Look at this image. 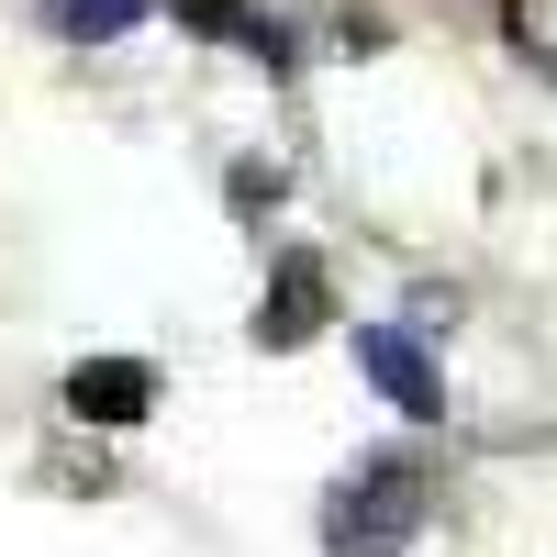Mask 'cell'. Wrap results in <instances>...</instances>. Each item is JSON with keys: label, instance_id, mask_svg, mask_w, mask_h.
Wrapping results in <instances>:
<instances>
[{"label": "cell", "instance_id": "obj_1", "mask_svg": "<svg viewBox=\"0 0 557 557\" xmlns=\"http://www.w3.org/2000/svg\"><path fill=\"white\" fill-rule=\"evenodd\" d=\"M412 535H424V469H401V457H368L323 502V546L335 557H401Z\"/></svg>", "mask_w": 557, "mask_h": 557}, {"label": "cell", "instance_id": "obj_2", "mask_svg": "<svg viewBox=\"0 0 557 557\" xmlns=\"http://www.w3.org/2000/svg\"><path fill=\"white\" fill-rule=\"evenodd\" d=\"M323 312H335V268L323 257H278V278H268V301H257V346H312L323 335Z\"/></svg>", "mask_w": 557, "mask_h": 557}, {"label": "cell", "instance_id": "obj_3", "mask_svg": "<svg viewBox=\"0 0 557 557\" xmlns=\"http://www.w3.org/2000/svg\"><path fill=\"white\" fill-rule=\"evenodd\" d=\"M357 368L412 412V424H435V412H446V380H435V357L412 346V323H368V335H357Z\"/></svg>", "mask_w": 557, "mask_h": 557}, {"label": "cell", "instance_id": "obj_4", "mask_svg": "<svg viewBox=\"0 0 557 557\" xmlns=\"http://www.w3.org/2000/svg\"><path fill=\"white\" fill-rule=\"evenodd\" d=\"M146 401H157V368L146 357H78L67 368V412H78V424H134Z\"/></svg>", "mask_w": 557, "mask_h": 557}, {"label": "cell", "instance_id": "obj_5", "mask_svg": "<svg viewBox=\"0 0 557 557\" xmlns=\"http://www.w3.org/2000/svg\"><path fill=\"white\" fill-rule=\"evenodd\" d=\"M178 23H190V34H235L246 57H268V67L290 57V34H278L268 12H246V0H178Z\"/></svg>", "mask_w": 557, "mask_h": 557}, {"label": "cell", "instance_id": "obj_6", "mask_svg": "<svg viewBox=\"0 0 557 557\" xmlns=\"http://www.w3.org/2000/svg\"><path fill=\"white\" fill-rule=\"evenodd\" d=\"M157 0H45V23L57 34H78V45H112V34H134Z\"/></svg>", "mask_w": 557, "mask_h": 557}]
</instances>
